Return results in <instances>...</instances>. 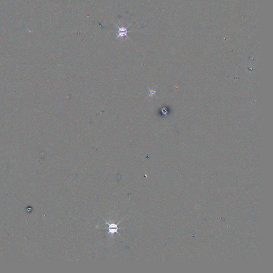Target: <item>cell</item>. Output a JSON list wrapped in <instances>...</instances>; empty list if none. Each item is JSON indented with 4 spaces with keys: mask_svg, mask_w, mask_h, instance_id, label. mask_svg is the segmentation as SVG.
Instances as JSON below:
<instances>
[{
    "mask_svg": "<svg viewBox=\"0 0 273 273\" xmlns=\"http://www.w3.org/2000/svg\"><path fill=\"white\" fill-rule=\"evenodd\" d=\"M116 27L118 28V31H117V35H116V39H119V38H123V37H126L128 38L129 40H130V39L129 38L128 36V33L129 32H131L130 31H128V28L129 26H128L127 27H119L117 25H116Z\"/></svg>",
    "mask_w": 273,
    "mask_h": 273,
    "instance_id": "obj_1",
    "label": "cell"
},
{
    "mask_svg": "<svg viewBox=\"0 0 273 273\" xmlns=\"http://www.w3.org/2000/svg\"><path fill=\"white\" fill-rule=\"evenodd\" d=\"M106 224H108V228H106L107 229H108V234H111L113 235L114 234V233H118V229H121V228H119L118 226H117V225L116 224H110L108 222H106ZM119 234V233H118Z\"/></svg>",
    "mask_w": 273,
    "mask_h": 273,
    "instance_id": "obj_2",
    "label": "cell"
}]
</instances>
